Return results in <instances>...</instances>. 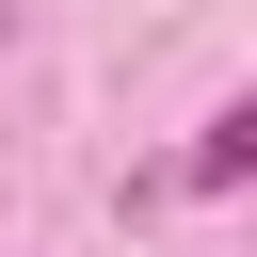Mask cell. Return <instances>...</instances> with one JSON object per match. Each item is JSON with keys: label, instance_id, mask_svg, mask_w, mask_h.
Listing matches in <instances>:
<instances>
[{"label": "cell", "instance_id": "1", "mask_svg": "<svg viewBox=\"0 0 257 257\" xmlns=\"http://www.w3.org/2000/svg\"><path fill=\"white\" fill-rule=\"evenodd\" d=\"M193 177H209V193H225V177H257V96H241V112H225V128L193 145Z\"/></svg>", "mask_w": 257, "mask_h": 257}]
</instances>
